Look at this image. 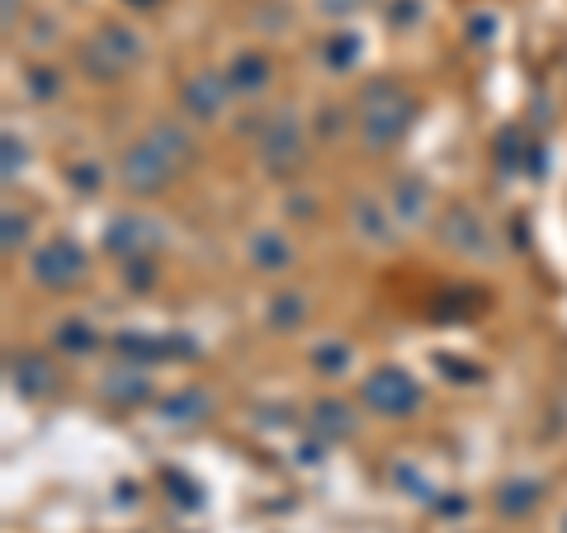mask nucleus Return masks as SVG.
Masks as SVG:
<instances>
[{
	"mask_svg": "<svg viewBox=\"0 0 567 533\" xmlns=\"http://www.w3.org/2000/svg\"><path fill=\"white\" fill-rule=\"evenodd\" d=\"M535 505H539V482H506L502 495H496V510L511 514V520H520Z\"/></svg>",
	"mask_w": 567,
	"mask_h": 533,
	"instance_id": "obj_20",
	"label": "nucleus"
},
{
	"mask_svg": "<svg viewBox=\"0 0 567 533\" xmlns=\"http://www.w3.org/2000/svg\"><path fill=\"white\" fill-rule=\"evenodd\" d=\"M360 401L369 406V411L402 420V416H412L416 406H421V383L406 368H374L360 383Z\"/></svg>",
	"mask_w": 567,
	"mask_h": 533,
	"instance_id": "obj_4",
	"label": "nucleus"
},
{
	"mask_svg": "<svg viewBox=\"0 0 567 533\" xmlns=\"http://www.w3.org/2000/svg\"><path fill=\"white\" fill-rule=\"evenodd\" d=\"M312 430L322 435V443H331V439H346L350 430H354V406H346V401H317V411H312Z\"/></svg>",
	"mask_w": 567,
	"mask_h": 533,
	"instance_id": "obj_16",
	"label": "nucleus"
},
{
	"mask_svg": "<svg viewBox=\"0 0 567 533\" xmlns=\"http://www.w3.org/2000/svg\"><path fill=\"white\" fill-rule=\"evenodd\" d=\"M162 241H166V237L156 232V222H147V218H114L110 232H104V245H110L114 255H123V260L147 255V251H156Z\"/></svg>",
	"mask_w": 567,
	"mask_h": 533,
	"instance_id": "obj_9",
	"label": "nucleus"
},
{
	"mask_svg": "<svg viewBox=\"0 0 567 533\" xmlns=\"http://www.w3.org/2000/svg\"><path fill=\"white\" fill-rule=\"evenodd\" d=\"M33 279L43 283V289L52 293H66V289H76V283L91 274V255H85V245L81 241H71V237H52L48 245H39L33 251Z\"/></svg>",
	"mask_w": 567,
	"mask_h": 533,
	"instance_id": "obj_2",
	"label": "nucleus"
},
{
	"mask_svg": "<svg viewBox=\"0 0 567 533\" xmlns=\"http://www.w3.org/2000/svg\"><path fill=\"white\" fill-rule=\"evenodd\" d=\"M123 279H128L133 289H152V283H156L152 260H147V255H133V260H123Z\"/></svg>",
	"mask_w": 567,
	"mask_h": 533,
	"instance_id": "obj_25",
	"label": "nucleus"
},
{
	"mask_svg": "<svg viewBox=\"0 0 567 533\" xmlns=\"http://www.w3.org/2000/svg\"><path fill=\"white\" fill-rule=\"evenodd\" d=\"M6 29H14V0H6Z\"/></svg>",
	"mask_w": 567,
	"mask_h": 533,
	"instance_id": "obj_34",
	"label": "nucleus"
},
{
	"mask_svg": "<svg viewBox=\"0 0 567 533\" xmlns=\"http://www.w3.org/2000/svg\"><path fill=\"white\" fill-rule=\"evenodd\" d=\"M66 175H71V185H76V194H95L100 189V166L95 161H76Z\"/></svg>",
	"mask_w": 567,
	"mask_h": 533,
	"instance_id": "obj_26",
	"label": "nucleus"
},
{
	"mask_svg": "<svg viewBox=\"0 0 567 533\" xmlns=\"http://www.w3.org/2000/svg\"><path fill=\"white\" fill-rule=\"evenodd\" d=\"M270 76H275V66L256 48L251 52H237L233 66H227V85H233V95H260L265 85H270Z\"/></svg>",
	"mask_w": 567,
	"mask_h": 533,
	"instance_id": "obj_13",
	"label": "nucleus"
},
{
	"mask_svg": "<svg viewBox=\"0 0 567 533\" xmlns=\"http://www.w3.org/2000/svg\"><path fill=\"white\" fill-rule=\"evenodd\" d=\"M147 142H152V147L162 151V156H171L175 166H185L189 156H194V142H189V133L181 128V123H152V128H147Z\"/></svg>",
	"mask_w": 567,
	"mask_h": 533,
	"instance_id": "obj_18",
	"label": "nucleus"
},
{
	"mask_svg": "<svg viewBox=\"0 0 567 533\" xmlns=\"http://www.w3.org/2000/svg\"><path fill=\"white\" fill-rule=\"evenodd\" d=\"M208 393H199V387H181L175 397L162 401V420L166 425H194V420H204L208 416Z\"/></svg>",
	"mask_w": 567,
	"mask_h": 533,
	"instance_id": "obj_17",
	"label": "nucleus"
},
{
	"mask_svg": "<svg viewBox=\"0 0 567 533\" xmlns=\"http://www.w3.org/2000/svg\"><path fill=\"white\" fill-rule=\"evenodd\" d=\"M360 52H364L360 33H331V39L322 43V62H327L331 71H350L354 62H360Z\"/></svg>",
	"mask_w": 567,
	"mask_h": 533,
	"instance_id": "obj_19",
	"label": "nucleus"
},
{
	"mask_svg": "<svg viewBox=\"0 0 567 533\" xmlns=\"http://www.w3.org/2000/svg\"><path fill=\"white\" fill-rule=\"evenodd\" d=\"M412 118H416V100L398 81H369L360 91V142L369 151H388L412 128Z\"/></svg>",
	"mask_w": 567,
	"mask_h": 533,
	"instance_id": "obj_1",
	"label": "nucleus"
},
{
	"mask_svg": "<svg viewBox=\"0 0 567 533\" xmlns=\"http://www.w3.org/2000/svg\"><path fill=\"white\" fill-rule=\"evenodd\" d=\"M312 364L322 368V378H341V373L350 368V349L341 341H322L312 349Z\"/></svg>",
	"mask_w": 567,
	"mask_h": 533,
	"instance_id": "obj_23",
	"label": "nucleus"
},
{
	"mask_svg": "<svg viewBox=\"0 0 567 533\" xmlns=\"http://www.w3.org/2000/svg\"><path fill=\"white\" fill-rule=\"evenodd\" d=\"M354 232H360L369 245H388L393 241V212H388L383 203L374 199H354Z\"/></svg>",
	"mask_w": 567,
	"mask_h": 533,
	"instance_id": "obj_15",
	"label": "nucleus"
},
{
	"mask_svg": "<svg viewBox=\"0 0 567 533\" xmlns=\"http://www.w3.org/2000/svg\"><path fill=\"white\" fill-rule=\"evenodd\" d=\"M260 161L270 170H293L303 161V123L293 109H275L260 123Z\"/></svg>",
	"mask_w": 567,
	"mask_h": 533,
	"instance_id": "obj_6",
	"label": "nucleus"
},
{
	"mask_svg": "<svg viewBox=\"0 0 567 533\" xmlns=\"http://www.w3.org/2000/svg\"><path fill=\"white\" fill-rule=\"evenodd\" d=\"M416 20H421V0H393V6H388V24L412 29Z\"/></svg>",
	"mask_w": 567,
	"mask_h": 533,
	"instance_id": "obj_27",
	"label": "nucleus"
},
{
	"mask_svg": "<svg viewBox=\"0 0 567 533\" xmlns=\"http://www.w3.org/2000/svg\"><path fill=\"white\" fill-rule=\"evenodd\" d=\"M440 241H445L450 251H458V255H473V260H492L496 255L487 222L477 218L468 203L445 208V218H440Z\"/></svg>",
	"mask_w": 567,
	"mask_h": 533,
	"instance_id": "obj_7",
	"label": "nucleus"
},
{
	"mask_svg": "<svg viewBox=\"0 0 567 533\" xmlns=\"http://www.w3.org/2000/svg\"><path fill=\"white\" fill-rule=\"evenodd\" d=\"M175 170H181V166H175L171 156H162L147 137H142V142H133V147L123 151L118 180H123V189H128V194H137V199H152V194H162L171 185Z\"/></svg>",
	"mask_w": 567,
	"mask_h": 533,
	"instance_id": "obj_5",
	"label": "nucleus"
},
{
	"mask_svg": "<svg viewBox=\"0 0 567 533\" xmlns=\"http://www.w3.org/2000/svg\"><path fill=\"white\" fill-rule=\"evenodd\" d=\"M123 6H137V10H156L162 0H123Z\"/></svg>",
	"mask_w": 567,
	"mask_h": 533,
	"instance_id": "obj_33",
	"label": "nucleus"
},
{
	"mask_svg": "<svg viewBox=\"0 0 567 533\" xmlns=\"http://www.w3.org/2000/svg\"><path fill=\"white\" fill-rule=\"evenodd\" d=\"M20 170H24V142L6 133V180H14Z\"/></svg>",
	"mask_w": 567,
	"mask_h": 533,
	"instance_id": "obj_30",
	"label": "nucleus"
},
{
	"mask_svg": "<svg viewBox=\"0 0 567 533\" xmlns=\"http://www.w3.org/2000/svg\"><path fill=\"white\" fill-rule=\"evenodd\" d=\"M100 397L114 401V406H137V401H147V397H152L147 368H110V373L100 378Z\"/></svg>",
	"mask_w": 567,
	"mask_h": 533,
	"instance_id": "obj_12",
	"label": "nucleus"
},
{
	"mask_svg": "<svg viewBox=\"0 0 567 533\" xmlns=\"http://www.w3.org/2000/svg\"><path fill=\"white\" fill-rule=\"evenodd\" d=\"M29 237V222L20 218V212H6V255L20 251V241Z\"/></svg>",
	"mask_w": 567,
	"mask_h": 533,
	"instance_id": "obj_28",
	"label": "nucleus"
},
{
	"mask_svg": "<svg viewBox=\"0 0 567 533\" xmlns=\"http://www.w3.org/2000/svg\"><path fill=\"white\" fill-rule=\"evenodd\" d=\"M52 345H58L62 354H91L100 345V335L91 322H62L58 331H52Z\"/></svg>",
	"mask_w": 567,
	"mask_h": 533,
	"instance_id": "obj_21",
	"label": "nucleus"
},
{
	"mask_svg": "<svg viewBox=\"0 0 567 533\" xmlns=\"http://www.w3.org/2000/svg\"><path fill=\"white\" fill-rule=\"evenodd\" d=\"M227 100H233V85H227V76H218V71L189 76V81H185V91H181V104H185V114H189L194 123H213V118H223Z\"/></svg>",
	"mask_w": 567,
	"mask_h": 533,
	"instance_id": "obj_8",
	"label": "nucleus"
},
{
	"mask_svg": "<svg viewBox=\"0 0 567 533\" xmlns=\"http://www.w3.org/2000/svg\"><path fill=\"white\" fill-rule=\"evenodd\" d=\"M477 29V43H492V33H496V14H477V20H468V33Z\"/></svg>",
	"mask_w": 567,
	"mask_h": 533,
	"instance_id": "obj_31",
	"label": "nucleus"
},
{
	"mask_svg": "<svg viewBox=\"0 0 567 533\" xmlns=\"http://www.w3.org/2000/svg\"><path fill=\"white\" fill-rule=\"evenodd\" d=\"M308 316V302L298 297V293H279L275 302H270V326L275 331H293L298 322Z\"/></svg>",
	"mask_w": 567,
	"mask_h": 533,
	"instance_id": "obj_22",
	"label": "nucleus"
},
{
	"mask_svg": "<svg viewBox=\"0 0 567 533\" xmlns=\"http://www.w3.org/2000/svg\"><path fill=\"white\" fill-rule=\"evenodd\" d=\"M246 260L256 264L260 274H279V270H289V260H293V251H289V241H284V232H256L251 241H246Z\"/></svg>",
	"mask_w": 567,
	"mask_h": 533,
	"instance_id": "obj_14",
	"label": "nucleus"
},
{
	"mask_svg": "<svg viewBox=\"0 0 567 533\" xmlns=\"http://www.w3.org/2000/svg\"><path fill=\"white\" fill-rule=\"evenodd\" d=\"M327 118H317V133H327V137H336L341 133V109H322Z\"/></svg>",
	"mask_w": 567,
	"mask_h": 533,
	"instance_id": "obj_32",
	"label": "nucleus"
},
{
	"mask_svg": "<svg viewBox=\"0 0 567 533\" xmlns=\"http://www.w3.org/2000/svg\"><path fill=\"white\" fill-rule=\"evenodd\" d=\"M137 58H142V43H137V33L123 24H104L95 39L81 48V62L91 71V81H118Z\"/></svg>",
	"mask_w": 567,
	"mask_h": 533,
	"instance_id": "obj_3",
	"label": "nucleus"
},
{
	"mask_svg": "<svg viewBox=\"0 0 567 533\" xmlns=\"http://www.w3.org/2000/svg\"><path fill=\"white\" fill-rule=\"evenodd\" d=\"M58 91H62V71H48V66H39V71H33V76H29V95H33V100H52Z\"/></svg>",
	"mask_w": 567,
	"mask_h": 533,
	"instance_id": "obj_24",
	"label": "nucleus"
},
{
	"mask_svg": "<svg viewBox=\"0 0 567 533\" xmlns=\"http://www.w3.org/2000/svg\"><path fill=\"white\" fill-rule=\"evenodd\" d=\"M388 212H393L398 227H421L425 212H431V189L416 175H406V180L393 185V199H388Z\"/></svg>",
	"mask_w": 567,
	"mask_h": 533,
	"instance_id": "obj_11",
	"label": "nucleus"
},
{
	"mask_svg": "<svg viewBox=\"0 0 567 533\" xmlns=\"http://www.w3.org/2000/svg\"><path fill=\"white\" fill-rule=\"evenodd\" d=\"M360 6L364 0H317V14H327V20H350Z\"/></svg>",
	"mask_w": 567,
	"mask_h": 533,
	"instance_id": "obj_29",
	"label": "nucleus"
},
{
	"mask_svg": "<svg viewBox=\"0 0 567 533\" xmlns=\"http://www.w3.org/2000/svg\"><path fill=\"white\" fill-rule=\"evenodd\" d=\"M10 383H14V393H20V397L39 401V397L52 393V364L43 359V354H33V349L14 354V359H10Z\"/></svg>",
	"mask_w": 567,
	"mask_h": 533,
	"instance_id": "obj_10",
	"label": "nucleus"
}]
</instances>
